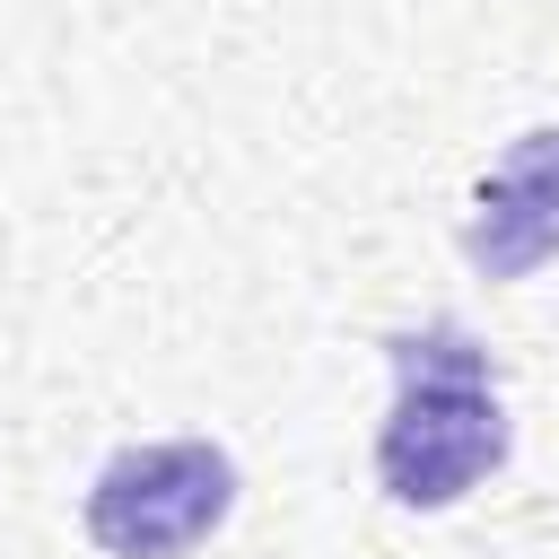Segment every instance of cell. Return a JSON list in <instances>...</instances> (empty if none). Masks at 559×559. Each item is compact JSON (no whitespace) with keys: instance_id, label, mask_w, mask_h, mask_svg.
Instances as JSON below:
<instances>
[{"instance_id":"6da1fadb","label":"cell","mask_w":559,"mask_h":559,"mask_svg":"<svg viewBox=\"0 0 559 559\" xmlns=\"http://www.w3.org/2000/svg\"><path fill=\"white\" fill-rule=\"evenodd\" d=\"M384 358H393V411L376 428V489L411 515H445L515 445L507 402H498V367L463 323L393 332Z\"/></svg>"},{"instance_id":"7a4b0ae2","label":"cell","mask_w":559,"mask_h":559,"mask_svg":"<svg viewBox=\"0 0 559 559\" xmlns=\"http://www.w3.org/2000/svg\"><path fill=\"white\" fill-rule=\"evenodd\" d=\"M236 454L218 437H140L96 463L79 524L105 559H183L236 515Z\"/></svg>"},{"instance_id":"3957f363","label":"cell","mask_w":559,"mask_h":559,"mask_svg":"<svg viewBox=\"0 0 559 559\" xmlns=\"http://www.w3.org/2000/svg\"><path fill=\"white\" fill-rule=\"evenodd\" d=\"M463 262L498 288L559 262V122H533L498 148V166L480 175L472 218H463Z\"/></svg>"}]
</instances>
